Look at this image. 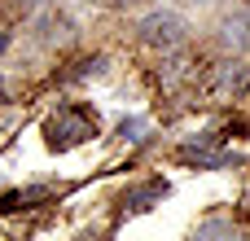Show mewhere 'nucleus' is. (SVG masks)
Wrapping results in <instances>:
<instances>
[{
  "mask_svg": "<svg viewBox=\"0 0 250 241\" xmlns=\"http://www.w3.org/2000/svg\"><path fill=\"white\" fill-rule=\"evenodd\" d=\"M44 136L53 149H75L83 141L97 136V114H88L83 105H62L48 123H44Z\"/></svg>",
  "mask_w": 250,
  "mask_h": 241,
  "instance_id": "f257e3e1",
  "label": "nucleus"
},
{
  "mask_svg": "<svg viewBox=\"0 0 250 241\" xmlns=\"http://www.w3.org/2000/svg\"><path fill=\"white\" fill-rule=\"evenodd\" d=\"M141 40H145L149 48H158V53H176V48L189 40V26H185L180 13L158 9V13H149V18L141 22Z\"/></svg>",
  "mask_w": 250,
  "mask_h": 241,
  "instance_id": "f03ea898",
  "label": "nucleus"
},
{
  "mask_svg": "<svg viewBox=\"0 0 250 241\" xmlns=\"http://www.w3.org/2000/svg\"><path fill=\"white\" fill-rule=\"evenodd\" d=\"M176 158H180V162H193V167H207V171H220V167H233V162H237L229 149H220V136H198V141L180 145Z\"/></svg>",
  "mask_w": 250,
  "mask_h": 241,
  "instance_id": "7ed1b4c3",
  "label": "nucleus"
},
{
  "mask_svg": "<svg viewBox=\"0 0 250 241\" xmlns=\"http://www.w3.org/2000/svg\"><path fill=\"white\" fill-rule=\"evenodd\" d=\"M167 198V184L163 180H149V184H141V189H132L127 198H123V211H149L154 202H163Z\"/></svg>",
  "mask_w": 250,
  "mask_h": 241,
  "instance_id": "20e7f679",
  "label": "nucleus"
},
{
  "mask_svg": "<svg viewBox=\"0 0 250 241\" xmlns=\"http://www.w3.org/2000/svg\"><path fill=\"white\" fill-rule=\"evenodd\" d=\"M220 44H224V48H237V53L250 44V22L242 18V13H233V18L220 22Z\"/></svg>",
  "mask_w": 250,
  "mask_h": 241,
  "instance_id": "39448f33",
  "label": "nucleus"
},
{
  "mask_svg": "<svg viewBox=\"0 0 250 241\" xmlns=\"http://www.w3.org/2000/svg\"><path fill=\"white\" fill-rule=\"evenodd\" d=\"M215 88H220V92H242V88H246V66H242V61H224L220 75H215Z\"/></svg>",
  "mask_w": 250,
  "mask_h": 241,
  "instance_id": "423d86ee",
  "label": "nucleus"
},
{
  "mask_svg": "<svg viewBox=\"0 0 250 241\" xmlns=\"http://www.w3.org/2000/svg\"><path fill=\"white\" fill-rule=\"evenodd\" d=\"M44 198H53V189H22V193H9L4 206H26V202H44Z\"/></svg>",
  "mask_w": 250,
  "mask_h": 241,
  "instance_id": "0eeeda50",
  "label": "nucleus"
},
{
  "mask_svg": "<svg viewBox=\"0 0 250 241\" xmlns=\"http://www.w3.org/2000/svg\"><path fill=\"white\" fill-rule=\"evenodd\" d=\"M141 132H145V119H123L119 123V136L123 141H141Z\"/></svg>",
  "mask_w": 250,
  "mask_h": 241,
  "instance_id": "6e6552de",
  "label": "nucleus"
},
{
  "mask_svg": "<svg viewBox=\"0 0 250 241\" xmlns=\"http://www.w3.org/2000/svg\"><path fill=\"white\" fill-rule=\"evenodd\" d=\"M4 53H9V31L0 26V57H4Z\"/></svg>",
  "mask_w": 250,
  "mask_h": 241,
  "instance_id": "1a4fd4ad",
  "label": "nucleus"
},
{
  "mask_svg": "<svg viewBox=\"0 0 250 241\" xmlns=\"http://www.w3.org/2000/svg\"><path fill=\"white\" fill-rule=\"evenodd\" d=\"M114 4H136V0H114Z\"/></svg>",
  "mask_w": 250,
  "mask_h": 241,
  "instance_id": "9d476101",
  "label": "nucleus"
}]
</instances>
